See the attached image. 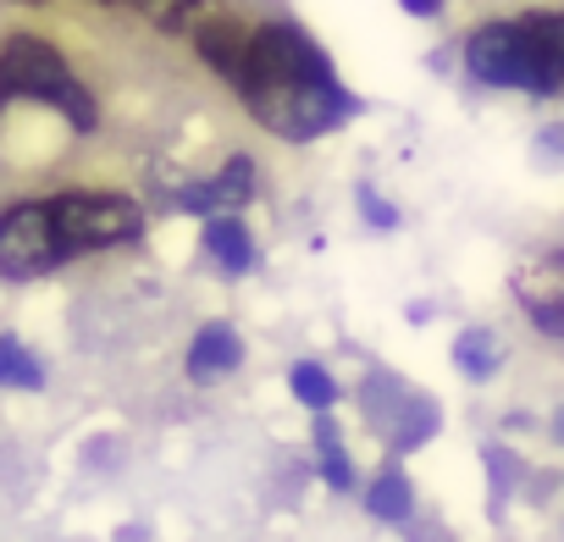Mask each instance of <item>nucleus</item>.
I'll return each mask as SVG.
<instances>
[{
  "instance_id": "0eeeda50",
  "label": "nucleus",
  "mask_w": 564,
  "mask_h": 542,
  "mask_svg": "<svg viewBox=\"0 0 564 542\" xmlns=\"http://www.w3.org/2000/svg\"><path fill=\"white\" fill-rule=\"evenodd\" d=\"M531 95H564V12H531L520 18Z\"/></svg>"
},
{
  "instance_id": "412c9836",
  "label": "nucleus",
  "mask_w": 564,
  "mask_h": 542,
  "mask_svg": "<svg viewBox=\"0 0 564 542\" xmlns=\"http://www.w3.org/2000/svg\"><path fill=\"white\" fill-rule=\"evenodd\" d=\"M553 432H558V437H564V410H558V415H553Z\"/></svg>"
},
{
  "instance_id": "423d86ee",
  "label": "nucleus",
  "mask_w": 564,
  "mask_h": 542,
  "mask_svg": "<svg viewBox=\"0 0 564 542\" xmlns=\"http://www.w3.org/2000/svg\"><path fill=\"white\" fill-rule=\"evenodd\" d=\"M514 300L547 338H564V249H547L514 271Z\"/></svg>"
},
{
  "instance_id": "9b49d317",
  "label": "nucleus",
  "mask_w": 564,
  "mask_h": 542,
  "mask_svg": "<svg viewBox=\"0 0 564 542\" xmlns=\"http://www.w3.org/2000/svg\"><path fill=\"white\" fill-rule=\"evenodd\" d=\"M205 249L210 260L227 271V278H243V271H254V238L238 216H210L205 221Z\"/></svg>"
},
{
  "instance_id": "a211bd4d",
  "label": "nucleus",
  "mask_w": 564,
  "mask_h": 542,
  "mask_svg": "<svg viewBox=\"0 0 564 542\" xmlns=\"http://www.w3.org/2000/svg\"><path fill=\"white\" fill-rule=\"evenodd\" d=\"M128 7H133V12H144L155 29H183V23L194 18L199 0H128Z\"/></svg>"
},
{
  "instance_id": "7ed1b4c3",
  "label": "nucleus",
  "mask_w": 564,
  "mask_h": 542,
  "mask_svg": "<svg viewBox=\"0 0 564 542\" xmlns=\"http://www.w3.org/2000/svg\"><path fill=\"white\" fill-rule=\"evenodd\" d=\"M51 227L62 254H84V249H106V243H128L144 232V210L128 194H56L51 199Z\"/></svg>"
},
{
  "instance_id": "20e7f679",
  "label": "nucleus",
  "mask_w": 564,
  "mask_h": 542,
  "mask_svg": "<svg viewBox=\"0 0 564 542\" xmlns=\"http://www.w3.org/2000/svg\"><path fill=\"white\" fill-rule=\"evenodd\" d=\"M62 260L67 254L51 227V199H23L0 216V278H45Z\"/></svg>"
},
{
  "instance_id": "dca6fc26",
  "label": "nucleus",
  "mask_w": 564,
  "mask_h": 542,
  "mask_svg": "<svg viewBox=\"0 0 564 542\" xmlns=\"http://www.w3.org/2000/svg\"><path fill=\"white\" fill-rule=\"evenodd\" d=\"M316 448H322V476L333 481V487H355V465H349V454H344V437H338V421H316Z\"/></svg>"
},
{
  "instance_id": "2eb2a0df",
  "label": "nucleus",
  "mask_w": 564,
  "mask_h": 542,
  "mask_svg": "<svg viewBox=\"0 0 564 542\" xmlns=\"http://www.w3.org/2000/svg\"><path fill=\"white\" fill-rule=\"evenodd\" d=\"M393 426H399V432H393V443H399V448H415V443H426V437L437 432V404L410 393V399H404V410L393 415Z\"/></svg>"
},
{
  "instance_id": "aec40b11",
  "label": "nucleus",
  "mask_w": 564,
  "mask_h": 542,
  "mask_svg": "<svg viewBox=\"0 0 564 542\" xmlns=\"http://www.w3.org/2000/svg\"><path fill=\"white\" fill-rule=\"evenodd\" d=\"M399 7H404L410 18H437V12H443V0H399Z\"/></svg>"
},
{
  "instance_id": "1a4fd4ad",
  "label": "nucleus",
  "mask_w": 564,
  "mask_h": 542,
  "mask_svg": "<svg viewBox=\"0 0 564 542\" xmlns=\"http://www.w3.org/2000/svg\"><path fill=\"white\" fill-rule=\"evenodd\" d=\"M249 40H254V29L249 23H232V18H216V23H205L199 29V56L238 89L243 84V67H249Z\"/></svg>"
},
{
  "instance_id": "6e6552de",
  "label": "nucleus",
  "mask_w": 564,
  "mask_h": 542,
  "mask_svg": "<svg viewBox=\"0 0 564 542\" xmlns=\"http://www.w3.org/2000/svg\"><path fill=\"white\" fill-rule=\"evenodd\" d=\"M249 194H254V161H249V155H232L210 183H194V188H183L177 199H183V210L210 216V210H238V205H249Z\"/></svg>"
},
{
  "instance_id": "4468645a",
  "label": "nucleus",
  "mask_w": 564,
  "mask_h": 542,
  "mask_svg": "<svg viewBox=\"0 0 564 542\" xmlns=\"http://www.w3.org/2000/svg\"><path fill=\"white\" fill-rule=\"evenodd\" d=\"M289 388H294L300 404H311V410H322V415L338 404V382H333L327 366H316V360H300V366L289 371Z\"/></svg>"
},
{
  "instance_id": "39448f33",
  "label": "nucleus",
  "mask_w": 564,
  "mask_h": 542,
  "mask_svg": "<svg viewBox=\"0 0 564 542\" xmlns=\"http://www.w3.org/2000/svg\"><path fill=\"white\" fill-rule=\"evenodd\" d=\"M465 67L481 84H492V89H531L520 23H487V29H476L470 45H465Z\"/></svg>"
},
{
  "instance_id": "6ab92c4d",
  "label": "nucleus",
  "mask_w": 564,
  "mask_h": 542,
  "mask_svg": "<svg viewBox=\"0 0 564 542\" xmlns=\"http://www.w3.org/2000/svg\"><path fill=\"white\" fill-rule=\"evenodd\" d=\"M360 199H366V216H371L377 227H393V221H399V210H393V205H382L371 188H360Z\"/></svg>"
},
{
  "instance_id": "9d476101",
  "label": "nucleus",
  "mask_w": 564,
  "mask_h": 542,
  "mask_svg": "<svg viewBox=\"0 0 564 542\" xmlns=\"http://www.w3.org/2000/svg\"><path fill=\"white\" fill-rule=\"evenodd\" d=\"M238 360H243L238 333H232L227 322H210V327H199V333H194V349H188V377H194V382H210V377L238 371Z\"/></svg>"
},
{
  "instance_id": "f03ea898",
  "label": "nucleus",
  "mask_w": 564,
  "mask_h": 542,
  "mask_svg": "<svg viewBox=\"0 0 564 542\" xmlns=\"http://www.w3.org/2000/svg\"><path fill=\"white\" fill-rule=\"evenodd\" d=\"M0 95H29V100H45L56 106L73 128H95V100L89 89L73 78V67L45 45V40H29L18 34L7 51H0Z\"/></svg>"
},
{
  "instance_id": "f3484780",
  "label": "nucleus",
  "mask_w": 564,
  "mask_h": 542,
  "mask_svg": "<svg viewBox=\"0 0 564 542\" xmlns=\"http://www.w3.org/2000/svg\"><path fill=\"white\" fill-rule=\"evenodd\" d=\"M0 382H7V388H45L40 360L18 338H0Z\"/></svg>"
},
{
  "instance_id": "ddd939ff",
  "label": "nucleus",
  "mask_w": 564,
  "mask_h": 542,
  "mask_svg": "<svg viewBox=\"0 0 564 542\" xmlns=\"http://www.w3.org/2000/svg\"><path fill=\"white\" fill-rule=\"evenodd\" d=\"M454 366H459L465 377H492V371H498V333H487V327L459 333V344H454Z\"/></svg>"
},
{
  "instance_id": "f257e3e1",
  "label": "nucleus",
  "mask_w": 564,
  "mask_h": 542,
  "mask_svg": "<svg viewBox=\"0 0 564 542\" xmlns=\"http://www.w3.org/2000/svg\"><path fill=\"white\" fill-rule=\"evenodd\" d=\"M249 111L260 117V128H271L276 139H322L333 128H344L355 117V100L344 95V84L327 78H305V84H271V89H249L243 95Z\"/></svg>"
},
{
  "instance_id": "f8f14e48",
  "label": "nucleus",
  "mask_w": 564,
  "mask_h": 542,
  "mask_svg": "<svg viewBox=\"0 0 564 542\" xmlns=\"http://www.w3.org/2000/svg\"><path fill=\"white\" fill-rule=\"evenodd\" d=\"M366 509H371L377 520H410V509H415V487H410V476H404L399 465H388V470L371 481Z\"/></svg>"
}]
</instances>
